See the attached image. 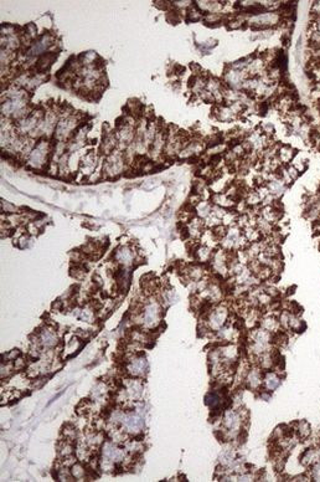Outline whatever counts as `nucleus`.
Segmentation results:
<instances>
[{"label":"nucleus","mask_w":320,"mask_h":482,"mask_svg":"<svg viewBox=\"0 0 320 482\" xmlns=\"http://www.w3.org/2000/svg\"><path fill=\"white\" fill-rule=\"evenodd\" d=\"M55 57L56 56H55L54 54H51V52H47V54H45L43 56H41L40 60L36 62V70L40 71V72L47 70V69L51 66L52 62H54Z\"/></svg>","instance_id":"16"},{"label":"nucleus","mask_w":320,"mask_h":482,"mask_svg":"<svg viewBox=\"0 0 320 482\" xmlns=\"http://www.w3.org/2000/svg\"><path fill=\"white\" fill-rule=\"evenodd\" d=\"M142 389H143L142 384H139V383L137 382H132L129 385V388H128V393L130 394L132 398H139V396L142 395Z\"/></svg>","instance_id":"20"},{"label":"nucleus","mask_w":320,"mask_h":482,"mask_svg":"<svg viewBox=\"0 0 320 482\" xmlns=\"http://www.w3.org/2000/svg\"><path fill=\"white\" fill-rule=\"evenodd\" d=\"M319 460H320V455H319V451H318V447H309V449H307L303 454H301L300 463L304 466V467H308V469H309L313 463H315Z\"/></svg>","instance_id":"8"},{"label":"nucleus","mask_w":320,"mask_h":482,"mask_svg":"<svg viewBox=\"0 0 320 482\" xmlns=\"http://www.w3.org/2000/svg\"><path fill=\"white\" fill-rule=\"evenodd\" d=\"M41 344L45 347H52L57 343V337L52 329H43L40 334Z\"/></svg>","instance_id":"14"},{"label":"nucleus","mask_w":320,"mask_h":482,"mask_svg":"<svg viewBox=\"0 0 320 482\" xmlns=\"http://www.w3.org/2000/svg\"><path fill=\"white\" fill-rule=\"evenodd\" d=\"M259 323H261V328L266 329V331H268L269 333H275V332L282 329L280 328V324H279V321H278V318H276L275 316H272V315L264 316V317L261 320V322H259Z\"/></svg>","instance_id":"10"},{"label":"nucleus","mask_w":320,"mask_h":482,"mask_svg":"<svg viewBox=\"0 0 320 482\" xmlns=\"http://www.w3.org/2000/svg\"><path fill=\"white\" fill-rule=\"evenodd\" d=\"M245 384L251 390H259L263 384V372L261 368H252L245 377Z\"/></svg>","instance_id":"2"},{"label":"nucleus","mask_w":320,"mask_h":482,"mask_svg":"<svg viewBox=\"0 0 320 482\" xmlns=\"http://www.w3.org/2000/svg\"><path fill=\"white\" fill-rule=\"evenodd\" d=\"M202 18H204V14L200 11V9L197 8L195 4H192V5H191L188 10V20L189 22H199V20H202Z\"/></svg>","instance_id":"18"},{"label":"nucleus","mask_w":320,"mask_h":482,"mask_svg":"<svg viewBox=\"0 0 320 482\" xmlns=\"http://www.w3.org/2000/svg\"><path fill=\"white\" fill-rule=\"evenodd\" d=\"M293 167L296 168L297 170H298L299 173H301V172H304L305 170V168H307V161L304 158H297V156H296V158L293 159Z\"/></svg>","instance_id":"22"},{"label":"nucleus","mask_w":320,"mask_h":482,"mask_svg":"<svg viewBox=\"0 0 320 482\" xmlns=\"http://www.w3.org/2000/svg\"><path fill=\"white\" fill-rule=\"evenodd\" d=\"M71 474H72L73 479H77V480L82 479V477H84V475H85V470L81 465H78V463H73L72 471H71Z\"/></svg>","instance_id":"23"},{"label":"nucleus","mask_w":320,"mask_h":482,"mask_svg":"<svg viewBox=\"0 0 320 482\" xmlns=\"http://www.w3.org/2000/svg\"><path fill=\"white\" fill-rule=\"evenodd\" d=\"M50 44H51L50 36L49 35L43 36L38 43H35L33 46H31V49L29 50V55L30 56H35V55L41 54V52H43L47 47H49Z\"/></svg>","instance_id":"12"},{"label":"nucleus","mask_w":320,"mask_h":482,"mask_svg":"<svg viewBox=\"0 0 320 482\" xmlns=\"http://www.w3.org/2000/svg\"><path fill=\"white\" fill-rule=\"evenodd\" d=\"M305 327L303 320L300 318L299 313H289V323H288V331L292 332H301Z\"/></svg>","instance_id":"13"},{"label":"nucleus","mask_w":320,"mask_h":482,"mask_svg":"<svg viewBox=\"0 0 320 482\" xmlns=\"http://www.w3.org/2000/svg\"><path fill=\"white\" fill-rule=\"evenodd\" d=\"M310 19L312 22H317L320 19V1H314L310 8Z\"/></svg>","instance_id":"21"},{"label":"nucleus","mask_w":320,"mask_h":482,"mask_svg":"<svg viewBox=\"0 0 320 482\" xmlns=\"http://www.w3.org/2000/svg\"><path fill=\"white\" fill-rule=\"evenodd\" d=\"M159 306L156 303H149L144 310V315H143V320H144V324L146 326H154L156 323L159 317Z\"/></svg>","instance_id":"4"},{"label":"nucleus","mask_w":320,"mask_h":482,"mask_svg":"<svg viewBox=\"0 0 320 482\" xmlns=\"http://www.w3.org/2000/svg\"><path fill=\"white\" fill-rule=\"evenodd\" d=\"M205 403L210 407L213 412H218L223 404V394L217 390L210 391L205 398Z\"/></svg>","instance_id":"5"},{"label":"nucleus","mask_w":320,"mask_h":482,"mask_svg":"<svg viewBox=\"0 0 320 482\" xmlns=\"http://www.w3.org/2000/svg\"><path fill=\"white\" fill-rule=\"evenodd\" d=\"M128 369H129V372L132 373V374H134V375L143 374V372H144V370H146V369H147V362H146V359H144V358L134 359V361L130 362V364H129V367H128Z\"/></svg>","instance_id":"15"},{"label":"nucleus","mask_w":320,"mask_h":482,"mask_svg":"<svg viewBox=\"0 0 320 482\" xmlns=\"http://www.w3.org/2000/svg\"><path fill=\"white\" fill-rule=\"evenodd\" d=\"M314 229L317 230V231H319L320 232V219L318 221H315L314 223Z\"/></svg>","instance_id":"25"},{"label":"nucleus","mask_w":320,"mask_h":482,"mask_svg":"<svg viewBox=\"0 0 320 482\" xmlns=\"http://www.w3.org/2000/svg\"><path fill=\"white\" fill-rule=\"evenodd\" d=\"M116 260L119 264L128 266L133 262V251L128 248H119L116 251Z\"/></svg>","instance_id":"11"},{"label":"nucleus","mask_w":320,"mask_h":482,"mask_svg":"<svg viewBox=\"0 0 320 482\" xmlns=\"http://www.w3.org/2000/svg\"><path fill=\"white\" fill-rule=\"evenodd\" d=\"M297 152L293 147L291 146H280L279 149H278L277 157L279 159V162L282 163V165H289L293 159L296 158Z\"/></svg>","instance_id":"6"},{"label":"nucleus","mask_w":320,"mask_h":482,"mask_svg":"<svg viewBox=\"0 0 320 482\" xmlns=\"http://www.w3.org/2000/svg\"><path fill=\"white\" fill-rule=\"evenodd\" d=\"M230 317V311L226 306L218 304L211 308V311L206 315L205 324L209 328V331H220L222 327L227 324V321Z\"/></svg>","instance_id":"1"},{"label":"nucleus","mask_w":320,"mask_h":482,"mask_svg":"<svg viewBox=\"0 0 320 482\" xmlns=\"http://www.w3.org/2000/svg\"><path fill=\"white\" fill-rule=\"evenodd\" d=\"M308 475H309L310 480H313V481H320V460L310 466Z\"/></svg>","instance_id":"19"},{"label":"nucleus","mask_w":320,"mask_h":482,"mask_svg":"<svg viewBox=\"0 0 320 482\" xmlns=\"http://www.w3.org/2000/svg\"><path fill=\"white\" fill-rule=\"evenodd\" d=\"M122 424H123L124 428H126L128 431H138L140 428H142L143 420L138 416V415L133 414L132 413V414L124 415Z\"/></svg>","instance_id":"9"},{"label":"nucleus","mask_w":320,"mask_h":482,"mask_svg":"<svg viewBox=\"0 0 320 482\" xmlns=\"http://www.w3.org/2000/svg\"><path fill=\"white\" fill-rule=\"evenodd\" d=\"M282 383V377L278 374L277 370H267L266 373H263V384H262V388L264 389V391H273L278 388Z\"/></svg>","instance_id":"3"},{"label":"nucleus","mask_w":320,"mask_h":482,"mask_svg":"<svg viewBox=\"0 0 320 482\" xmlns=\"http://www.w3.org/2000/svg\"><path fill=\"white\" fill-rule=\"evenodd\" d=\"M292 428H293L294 433H296L299 440H308L312 436V426L308 421L299 420Z\"/></svg>","instance_id":"7"},{"label":"nucleus","mask_w":320,"mask_h":482,"mask_svg":"<svg viewBox=\"0 0 320 482\" xmlns=\"http://www.w3.org/2000/svg\"><path fill=\"white\" fill-rule=\"evenodd\" d=\"M3 210L5 211V213H15V210H17V207H13V205H10V204H9V203L3 202Z\"/></svg>","instance_id":"24"},{"label":"nucleus","mask_w":320,"mask_h":482,"mask_svg":"<svg viewBox=\"0 0 320 482\" xmlns=\"http://www.w3.org/2000/svg\"><path fill=\"white\" fill-rule=\"evenodd\" d=\"M211 213H213V207L204 200L195 207V214L201 219H206Z\"/></svg>","instance_id":"17"}]
</instances>
